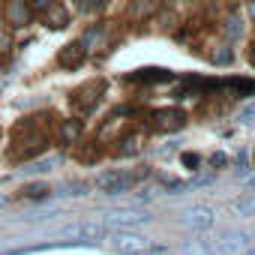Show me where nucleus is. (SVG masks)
I'll list each match as a JSON object with an SVG mask.
<instances>
[{
    "label": "nucleus",
    "mask_w": 255,
    "mask_h": 255,
    "mask_svg": "<svg viewBox=\"0 0 255 255\" xmlns=\"http://www.w3.org/2000/svg\"><path fill=\"white\" fill-rule=\"evenodd\" d=\"M255 120V102H249L246 108H240V123H252Z\"/></svg>",
    "instance_id": "nucleus-21"
},
{
    "label": "nucleus",
    "mask_w": 255,
    "mask_h": 255,
    "mask_svg": "<svg viewBox=\"0 0 255 255\" xmlns=\"http://www.w3.org/2000/svg\"><path fill=\"white\" fill-rule=\"evenodd\" d=\"M21 195H24V198H45V195H48V186H45V183H30V186L21 189Z\"/></svg>",
    "instance_id": "nucleus-14"
},
{
    "label": "nucleus",
    "mask_w": 255,
    "mask_h": 255,
    "mask_svg": "<svg viewBox=\"0 0 255 255\" xmlns=\"http://www.w3.org/2000/svg\"><path fill=\"white\" fill-rule=\"evenodd\" d=\"M225 165H228V156H225V153H213V156H210V171H213V174L222 171Z\"/></svg>",
    "instance_id": "nucleus-18"
},
{
    "label": "nucleus",
    "mask_w": 255,
    "mask_h": 255,
    "mask_svg": "<svg viewBox=\"0 0 255 255\" xmlns=\"http://www.w3.org/2000/svg\"><path fill=\"white\" fill-rule=\"evenodd\" d=\"M252 168V162H249V153L243 150V153H237V174H246Z\"/></svg>",
    "instance_id": "nucleus-19"
},
{
    "label": "nucleus",
    "mask_w": 255,
    "mask_h": 255,
    "mask_svg": "<svg viewBox=\"0 0 255 255\" xmlns=\"http://www.w3.org/2000/svg\"><path fill=\"white\" fill-rule=\"evenodd\" d=\"M153 9H156V0H132L129 18H132V21H144L147 15H153Z\"/></svg>",
    "instance_id": "nucleus-11"
},
{
    "label": "nucleus",
    "mask_w": 255,
    "mask_h": 255,
    "mask_svg": "<svg viewBox=\"0 0 255 255\" xmlns=\"http://www.w3.org/2000/svg\"><path fill=\"white\" fill-rule=\"evenodd\" d=\"M6 21L12 27H27L33 21V12L27 6V0H9V6H6Z\"/></svg>",
    "instance_id": "nucleus-6"
},
{
    "label": "nucleus",
    "mask_w": 255,
    "mask_h": 255,
    "mask_svg": "<svg viewBox=\"0 0 255 255\" xmlns=\"http://www.w3.org/2000/svg\"><path fill=\"white\" fill-rule=\"evenodd\" d=\"M249 60H252V66H255V45H252V51H249Z\"/></svg>",
    "instance_id": "nucleus-25"
},
{
    "label": "nucleus",
    "mask_w": 255,
    "mask_h": 255,
    "mask_svg": "<svg viewBox=\"0 0 255 255\" xmlns=\"http://www.w3.org/2000/svg\"><path fill=\"white\" fill-rule=\"evenodd\" d=\"M42 21H45V27H51V30H63V27L69 24V12H66L60 3H54V6H48V9L42 12Z\"/></svg>",
    "instance_id": "nucleus-7"
},
{
    "label": "nucleus",
    "mask_w": 255,
    "mask_h": 255,
    "mask_svg": "<svg viewBox=\"0 0 255 255\" xmlns=\"http://www.w3.org/2000/svg\"><path fill=\"white\" fill-rule=\"evenodd\" d=\"M153 120H156L159 129H177V126L183 123V114L171 108V111H156V114H153Z\"/></svg>",
    "instance_id": "nucleus-10"
},
{
    "label": "nucleus",
    "mask_w": 255,
    "mask_h": 255,
    "mask_svg": "<svg viewBox=\"0 0 255 255\" xmlns=\"http://www.w3.org/2000/svg\"><path fill=\"white\" fill-rule=\"evenodd\" d=\"M240 180H243V186H249V189H255V165L246 171V174H240Z\"/></svg>",
    "instance_id": "nucleus-22"
},
{
    "label": "nucleus",
    "mask_w": 255,
    "mask_h": 255,
    "mask_svg": "<svg viewBox=\"0 0 255 255\" xmlns=\"http://www.w3.org/2000/svg\"><path fill=\"white\" fill-rule=\"evenodd\" d=\"M135 180H138V174L111 168V171H102V174L93 180V186H96L99 192H105V195H120V192H129V189L135 186Z\"/></svg>",
    "instance_id": "nucleus-1"
},
{
    "label": "nucleus",
    "mask_w": 255,
    "mask_h": 255,
    "mask_svg": "<svg viewBox=\"0 0 255 255\" xmlns=\"http://www.w3.org/2000/svg\"><path fill=\"white\" fill-rule=\"evenodd\" d=\"M213 222H216V210L207 207V204H198V207L186 210V225L195 228V231H207V228H213Z\"/></svg>",
    "instance_id": "nucleus-4"
},
{
    "label": "nucleus",
    "mask_w": 255,
    "mask_h": 255,
    "mask_svg": "<svg viewBox=\"0 0 255 255\" xmlns=\"http://www.w3.org/2000/svg\"><path fill=\"white\" fill-rule=\"evenodd\" d=\"M225 33H228V39H237V36L243 33V24H240L237 15H228V18H225Z\"/></svg>",
    "instance_id": "nucleus-13"
},
{
    "label": "nucleus",
    "mask_w": 255,
    "mask_h": 255,
    "mask_svg": "<svg viewBox=\"0 0 255 255\" xmlns=\"http://www.w3.org/2000/svg\"><path fill=\"white\" fill-rule=\"evenodd\" d=\"M54 3H57V0H27V6H30V12H33V15H36V12L42 15V12H45L48 6H54Z\"/></svg>",
    "instance_id": "nucleus-15"
},
{
    "label": "nucleus",
    "mask_w": 255,
    "mask_h": 255,
    "mask_svg": "<svg viewBox=\"0 0 255 255\" xmlns=\"http://www.w3.org/2000/svg\"><path fill=\"white\" fill-rule=\"evenodd\" d=\"M141 222H147L144 213H108L105 216V225H114V228H132Z\"/></svg>",
    "instance_id": "nucleus-8"
},
{
    "label": "nucleus",
    "mask_w": 255,
    "mask_h": 255,
    "mask_svg": "<svg viewBox=\"0 0 255 255\" xmlns=\"http://www.w3.org/2000/svg\"><path fill=\"white\" fill-rule=\"evenodd\" d=\"M180 162H183L186 168H192V171H198V165H201V159H198L195 153H183V156H180Z\"/></svg>",
    "instance_id": "nucleus-20"
},
{
    "label": "nucleus",
    "mask_w": 255,
    "mask_h": 255,
    "mask_svg": "<svg viewBox=\"0 0 255 255\" xmlns=\"http://www.w3.org/2000/svg\"><path fill=\"white\" fill-rule=\"evenodd\" d=\"M234 213L237 216H255V192H240V198H234Z\"/></svg>",
    "instance_id": "nucleus-12"
},
{
    "label": "nucleus",
    "mask_w": 255,
    "mask_h": 255,
    "mask_svg": "<svg viewBox=\"0 0 255 255\" xmlns=\"http://www.w3.org/2000/svg\"><path fill=\"white\" fill-rule=\"evenodd\" d=\"M81 132H84L81 120H63L60 123V144H75L81 138Z\"/></svg>",
    "instance_id": "nucleus-9"
},
{
    "label": "nucleus",
    "mask_w": 255,
    "mask_h": 255,
    "mask_svg": "<svg viewBox=\"0 0 255 255\" xmlns=\"http://www.w3.org/2000/svg\"><path fill=\"white\" fill-rule=\"evenodd\" d=\"M81 12H99L102 9V0H78V3H75Z\"/></svg>",
    "instance_id": "nucleus-17"
},
{
    "label": "nucleus",
    "mask_w": 255,
    "mask_h": 255,
    "mask_svg": "<svg viewBox=\"0 0 255 255\" xmlns=\"http://www.w3.org/2000/svg\"><path fill=\"white\" fill-rule=\"evenodd\" d=\"M102 90H105V84H102V81H90V84H84V87H78V90L72 93V105H75L81 114H90V111L99 105Z\"/></svg>",
    "instance_id": "nucleus-3"
},
{
    "label": "nucleus",
    "mask_w": 255,
    "mask_h": 255,
    "mask_svg": "<svg viewBox=\"0 0 255 255\" xmlns=\"http://www.w3.org/2000/svg\"><path fill=\"white\" fill-rule=\"evenodd\" d=\"M84 57H87V48H84L81 42H69V45H63V48H60L57 63H60L63 69H75V66H81V63H84Z\"/></svg>",
    "instance_id": "nucleus-5"
},
{
    "label": "nucleus",
    "mask_w": 255,
    "mask_h": 255,
    "mask_svg": "<svg viewBox=\"0 0 255 255\" xmlns=\"http://www.w3.org/2000/svg\"><path fill=\"white\" fill-rule=\"evenodd\" d=\"M120 144H123V147H120V153H123V156H129V153H135V150H138V135H129V138H123Z\"/></svg>",
    "instance_id": "nucleus-16"
},
{
    "label": "nucleus",
    "mask_w": 255,
    "mask_h": 255,
    "mask_svg": "<svg viewBox=\"0 0 255 255\" xmlns=\"http://www.w3.org/2000/svg\"><path fill=\"white\" fill-rule=\"evenodd\" d=\"M147 255H171V252H168V249H162V246H153Z\"/></svg>",
    "instance_id": "nucleus-23"
},
{
    "label": "nucleus",
    "mask_w": 255,
    "mask_h": 255,
    "mask_svg": "<svg viewBox=\"0 0 255 255\" xmlns=\"http://www.w3.org/2000/svg\"><path fill=\"white\" fill-rule=\"evenodd\" d=\"M249 18L255 21V0H249Z\"/></svg>",
    "instance_id": "nucleus-24"
},
{
    "label": "nucleus",
    "mask_w": 255,
    "mask_h": 255,
    "mask_svg": "<svg viewBox=\"0 0 255 255\" xmlns=\"http://www.w3.org/2000/svg\"><path fill=\"white\" fill-rule=\"evenodd\" d=\"M111 246H114L120 255H147L156 243H150L147 237L132 234V231H117V234L111 237Z\"/></svg>",
    "instance_id": "nucleus-2"
}]
</instances>
